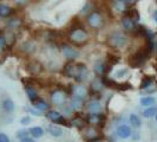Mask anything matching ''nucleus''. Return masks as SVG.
Returning <instances> with one entry per match:
<instances>
[{
	"instance_id": "nucleus-23",
	"label": "nucleus",
	"mask_w": 157,
	"mask_h": 142,
	"mask_svg": "<svg viewBox=\"0 0 157 142\" xmlns=\"http://www.w3.org/2000/svg\"><path fill=\"white\" fill-rule=\"evenodd\" d=\"M154 83H155V78H154L152 76H144L141 82L140 89H141V90H145V89H148V88L152 87Z\"/></svg>"
},
{
	"instance_id": "nucleus-7",
	"label": "nucleus",
	"mask_w": 157,
	"mask_h": 142,
	"mask_svg": "<svg viewBox=\"0 0 157 142\" xmlns=\"http://www.w3.org/2000/svg\"><path fill=\"white\" fill-rule=\"evenodd\" d=\"M51 102L56 105H64L66 102V93L59 89L53 90L51 93Z\"/></svg>"
},
{
	"instance_id": "nucleus-21",
	"label": "nucleus",
	"mask_w": 157,
	"mask_h": 142,
	"mask_svg": "<svg viewBox=\"0 0 157 142\" xmlns=\"http://www.w3.org/2000/svg\"><path fill=\"white\" fill-rule=\"evenodd\" d=\"M29 132H30V135H31L32 139H40V137H43V135H44V129H43V127L40 126H33L31 127L30 129H29Z\"/></svg>"
},
{
	"instance_id": "nucleus-29",
	"label": "nucleus",
	"mask_w": 157,
	"mask_h": 142,
	"mask_svg": "<svg viewBox=\"0 0 157 142\" xmlns=\"http://www.w3.org/2000/svg\"><path fill=\"white\" fill-rule=\"evenodd\" d=\"M104 88V84H103L102 79H94V82L91 83V89L94 94L96 93H101Z\"/></svg>"
},
{
	"instance_id": "nucleus-40",
	"label": "nucleus",
	"mask_w": 157,
	"mask_h": 142,
	"mask_svg": "<svg viewBox=\"0 0 157 142\" xmlns=\"http://www.w3.org/2000/svg\"><path fill=\"white\" fill-rule=\"evenodd\" d=\"M155 91H156V88L150 87V88H148V89H145V90H143L142 93H143V94H147L148 96H150V94H152V93H155Z\"/></svg>"
},
{
	"instance_id": "nucleus-4",
	"label": "nucleus",
	"mask_w": 157,
	"mask_h": 142,
	"mask_svg": "<svg viewBox=\"0 0 157 142\" xmlns=\"http://www.w3.org/2000/svg\"><path fill=\"white\" fill-rule=\"evenodd\" d=\"M86 24L94 30H98L101 29L104 24V19H103L102 13L99 11H91L89 12L86 16Z\"/></svg>"
},
{
	"instance_id": "nucleus-25",
	"label": "nucleus",
	"mask_w": 157,
	"mask_h": 142,
	"mask_svg": "<svg viewBox=\"0 0 157 142\" xmlns=\"http://www.w3.org/2000/svg\"><path fill=\"white\" fill-rule=\"evenodd\" d=\"M48 133L52 135L53 137H60L63 135V129L60 128V126L52 123V124L48 126Z\"/></svg>"
},
{
	"instance_id": "nucleus-43",
	"label": "nucleus",
	"mask_w": 157,
	"mask_h": 142,
	"mask_svg": "<svg viewBox=\"0 0 157 142\" xmlns=\"http://www.w3.org/2000/svg\"><path fill=\"white\" fill-rule=\"evenodd\" d=\"M19 142H36V140L32 139V137H26V139H24V140H21V141Z\"/></svg>"
},
{
	"instance_id": "nucleus-11",
	"label": "nucleus",
	"mask_w": 157,
	"mask_h": 142,
	"mask_svg": "<svg viewBox=\"0 0 157 142\" xmlns=\"http://www.w3.org/2000/svg\"><path fill=\"white\" fill-rule=\"evenodd\" d=\"M121 25L122 27L126 30V31H131V30H135L136 26H137V23L135 22L131 17H129L128 14H124L121 19Z\"/></svg>"
},
{
	"instance_id": "nucleus-16",
	"label": "nucleus",
	"mask_w": 157,
	"mask_h": 142,
	"mask_svg": "<svg viewBox=\"0 0 157 142\" xmlns=\"http://www.w3.org/2000/svg\"><path fill=\"white\" fill-rule=\"evenodd\" d=\"M33 107L37 109V110H39L40 112H46L48 111L51 108H50V103L45 101L44 98H38L36 102L33 103Z\"/></svg>"
},
{
	"instance_id": "nucleus-8",
	"label": "nucleus",
	"mask_w": 157,
	"mask_h": 142,
	"mask_svg": "<svg viewBox=\"0 0 157 142\" xmlns=\"http://www.w3.org/2000/svg\"><path fill=\"white\" fill-rule=\"evenodd\" d=\"M87 77H89V70H87L86 65L83 63H77V76H76L75 81L78 84H80L82 82L87 79Z\"/></svg>"
},
{
	"instance_id": "nucleus-3",
	"label": "nucleus",
	"mask_w": 157,
	"mask_h": 142,
	"mask_svg": "<svg viewBox=\"0 0 157 142\" xmlns=\"http://www.w3.org/2000/svg\"><path fill=\"white\" fill-rule=\"evenodd\" d=\"M150 55H151L150 51L145 46L144 49H142L140 51L135 52L134 55L129 58V63H130V65L132 68H138V66H141V65H143V64L145 63V61L148 59V57Z\"/></svg>"
},
{
	"instance_id": "nucleus-37",
	"label": "nucleus",
	"mask_w": 157,
	"mask_h": 142,
	"mask_svg": "<svg viewBox=\"0 0 157 142\" xmlns=\"http://www.w3.org/2000/svg\"><path fill=\"white\" fill-rule=\"evenodd\" d=\"M30 123H31V117H30V116H24V117L20 118V124L27 126V124H30Z\"/></svg>"
},
{
	"instance_id": "nucleus-42",
	"label": "nucleus",
	"mask_w": 157,
	"mask_h": 142,
	"mask_svg": "<svg viewBox=\"0 0 157 142\" xmlns=\"http://www.w3.org/2000/svg\"><path fill=\"white\" fill-rule=\"evenodd\" d=\"M119 1H122V2L125 4V5H131V4H135L137 0H119Z\"/></svg>"
},
{
	"instance_id": "nucleus-47",
	"label": "nucleus",
	"mask_w": 157,
	"mask_h": 142,
	"mask_svg": "<svg viewBox=\"0 0 157 142\" xmlns=\"http://www.w3.org/2000/svg\"><path fill=\"white\" fill-rule=\"evenodd\" d=\"M156 46H157V43H156Z\"/></svg>"
},
{
	"instance_id": "nucleus-19",
	"label": "nucleus",
	"mask_w": 157,
	"mask_h": 142,
	"mask_svg": "<svg viewBox=\"0 0 157 142\" xmlns=\"http://www.w3.org/2000/svg\"><path fill=\"white\" fill-rule=\"evenodd\" d=\"M70 108L73 111H79L84 108V100L79 98V97H75L70 101Z\"/></svg>"
},
{
	"instance_id": "nucleus-20",
	"label": "nucleus",
	"mask_w": 157,
	"mask_h": 142,
	"mask_svg": "<svg viewBox=\"0 0 157 142\" xmlns=\"http://www.w3.org/2000/svg\"><path fill=\"white\" fill-rule=\"evenodd\" d=\"M21 19L20 18H17V17H12V18H10L7 20V23H6V26H7L8 30H11V31H13V30H17V29H19L20 26H21Z\"/></svg>"
},
{
	"instance_id": "nucleus-14",
	"label": "nucleus",
	"mask_w": 157,
	"mask_h": 142,
	"mask_svg": "<svg viewBox=\"0 0 157 142\" xmlns=\"http://www.w3.org/2000/svg\"><path fill=\"white\" fill-rule=\"evenodd\" d=\"M1 108H2V110L5 111L6 114H12L13 111L16 110V103L13 102V100L12 98H5L2 103H1Z\"/></svg>"
},
{
	"instance_id": "nucleus-33",
	"label": "nucleus",
	"mask_w": 157,
	"mask_h": 142,
	"mask_svg": "<svg viewBox=\"0 0 157 142\" xmlns=\"http://www.w3.org/2000/svg\"><path fill=\"white\" fill-rule=\"evenodd\" d=\"M106 62L113 66L115 64H117L118 62H119V57H117V56H115V55H109L108 56V61H106Z\"/></svg>"
},
{
	"instance_id": "nucleus-15",
	"label": "nucleus",
	"mask_w": 157,
	"mask_h": 142,
	"mask_svg": "<svg viewBox=\"0 0 157 142\" xmlns=\"http://www.w3.org/2000/svg\"><path fill=\"white\" fill-rule=\"evenodd\" d=\"M86 109L89 110V114H102L103 107L98 101H91L87 103Z\"/></svg>"
},
{
	"instance_id": "nucleus-41",
	"label": "nucleus",
	"mask_w": 157,
	"mask_h": 142,
	"mask_svg": "<svg viewBox=\"0 0 157 142\" xmlns=\"http://www.w3.org/2000/svg\"><path fill=\"white\" fill-rule=\"evenodd\" d=\"M29 0H13V2L16 4L17 6H25L27 4Z\"/></svg>"
},
{
	"instance_id": "nucleus-5",
	"label": "nucleus",
	"mask_w": 157,
	"mask_h": 142,
	"mask_svg": "<svg viewBox=\"0 0 157 142\" xmlns=\"http://www.w3.org/2000/svg\"><path fill=\"white\" fill-rule=\"evenodd\" d=\"M45 117L48 120V121H51L52 123H55V124H67V122H66V118L63 116V114L60 112V111L56 110V109H50L48 111H46L45 114Z\"/></svg>"
},
{
	"instance_id": "nucleus-17",
	"label": "nucleus",
	"mask_w": 157,
	"mask_h": 142,
	"mask_svg": "<svg viewBox=\"0 0 157 142\" xmlns=\"http://www.w3.org/2000/svg\"><path fill=\"white\" fill-rule=\"evenodd\" d=\"M25 93H26V95H27V97H29V100H30V102L32 104L39 98L38 97V90L33 85H27V87L25 88Z\"/></svg>"
},
{
	"instance_id": "nucleus-39",
	"label": "nucleus",
	"mask_w": 157,
	"mask_h": 142,
	"mask_svg": "<svg viewBox=\"0 0 157 142\" xmlns=\"http://www.w3.org/2000/svg\"><path fill=\"white\" fill-rule=\"evenodd\" d=\"M0 142H11V140H10V137H8L7 134L0 133Z\"/></svg>"
},
{
	"instance_id": "nucleus-27",
	"label": "nucleus",
	"mask_w": 157,
	"mask_h": 142,
	"mask_svg": "<svg viewBox=\"0 0 157 142\" xmlns=\"http://www.w3.org/2000/svg\"><path fill=\"white\" fill-rule=\"evenodd\" d=\"M157 114V107L156 105H152V107H149V108H145L144 110L142 111V116L144 118H151L155 117Z\"/></svg>"
},
{
	"instance_id": "nucleus-28",
	"label": "nucleus",
	"mask_w": 157,
	"mask_h": 142,
	"mask_svg": "<svg viewBox=\"0 0 157 142\" xmlns=\"http://www.w3.org/2000/svg\"><path fill=\"white\" fill-rule=\"evenodd\" d=\"M85 122H86V118L79 117V116H75L73 118H71V124L78 129H83L85 127Z\"/></svg>"
},
{
	"instance_id": "nucleus-35",
	"label": "nucleus",
	"mask_w": 157,
	"mask_h": 142,
	"mask_svg": "<svg viewBox=\"0 0 157 142\" xmlns=\"http://www.w3.org/2000/svg\"><path fill=\"white\" fill-rule=\"evenodd\" d=\"M128 69H121L116 72V78H123L125 75H128Z\"/></svg>"
},
{
	"instance_id": "nucleus-26",
	"label": "nucleus",
	"mask_w": 157,
	"mask_h": 142,
	"mask_svg": "<svg viewBox=\"0 0 157 142\" xmlns=\"http://www.w3.org/2000/svg\"><path fill=\"white\" fill-rule=\"evenodd\" d=\"M4 38H5V43H6V46H12L14 43H16V34L14 32L8 30L4 33Z\"/></svg>"
},
{
	"instance_id": "nucleus-44",
	"label": "nucleus",
	"mask_w": 157,
	"mask_h": 142,
	"mask_svg": "<svg viewBox=\"0 0 157 142\" xmlns=\"http://www.w3.org/2000/svg\"><path fill=\"white\" fill-rule=\"evenodd\" d=\"M152 19H154V20H155V23L157 24V8L152 12Z\"/></svg>"
},
{
	"instance_id": "nucleus-31",
	"label": "nucleus",
	"mask_w": 157,
	"mask_h": 142,
	"mask_svg": "<svg viewBox=\"0 0 157 142\" xmlns=\"http://www.w3.org/2000/svg\"><path fill=\"white\" fill-rule=\"evenodd\" d=\"M30 136H31V135H30L29 129H19L16 133L17 140H19V141H21V140L26 139V137H30Z\"/></svg>"
},
{
	"instance_id": "nucleus-36",
	"label": "nucleus",
	"mask_w": 157,
	"mask_h": 142,
	"mask_svg": "<svg viewBox=\"0 0 157 142\" xmlns=\"http://www.w3.org/2000/svg\"><path fill=\"white\" fill-rule=\"evenodd\" d=\"M26 110L29 111L30 114H32V115H34V116H41V115H43V112H40L39 110H37L36 108H26Z\"/></svg>"
},
{
	"instance_id": "nucleus-24",
	"label": "nucleus",
	"mask_w": 157,
	"mask_h": 142,
	"mask_svg": "<svg viewBox=\"0 0 157 142\" xmlns=\"http://www.w3.org/2000/svg\"><path fill=\"white\" fill-rule=\"evenodd\" d=\"M140 104L145 107V108H149L156 104V98L154 96H144L140 100Z\"/></svg>"
},
{
	"instance_id": "nucleus-9",
	"label": "nucleus",
	"mask_w": 157,
	"mask_h": 142,
	"mask_svg": "<svg viewBox=\"0 0 157 142\" xmlns=\"http://www.w3.org/2000/svg\"><path fill=\"white\" fill-rule=\"evenodd\" d=\"M105 121V115L103 114H89L86 116V122L94 127L101 126Z\"/></svg>"
},
{
	"instance_id": "nucleus-22",
	"label": "nucleus",
	"mask_w": 157,
	"mask_h": 142,
	"mask_svg": "<svg viewBox=\"0 0 157 142\" xmlns=\"http://www.w3.org/2000/svg\"><path fill=\"white\" fill-rule=\"evenodd\" d=\"M129 123L135 129H140L142 127V118L137 114H131L129 116Z\"/></svg>"
},
{
	"instance_id": "nucleus-30",
	"label": "nucleus",
	"mask_w": 157,
	"mask_h": 142,
	"mask_svg": "<svg viewBox=\"0 0 157 142\" xmlns=\"http://www.w3.org/2000/svg\"><path fill=\"white\" fill-rule=\"evenodd\" d=\"M29 70L31 73H39L40 71L43 70V66L39 62H31L29 64Z\"/></svg>"
},
{
	"instance_id": "nucleus-34",
	"label": "nucleus",
	"mask_w": 157,
	"mask_h": 142,
	"mask_svg": "<svg viewBox=\"0 0 157 142\" xmlns=\"http://www.w3.org/2000/svg\"><path fill=\"white\" fill-rule=\"evenodd\" d=\"M130 137H131V140H132L134 142H137V141H140V140H141V134H140V132L136 129L135 132H132V134H131Z\"/></svg>"
},
{
	"instance_id": "nucleus-46",
	"label": "nucleus",
	"mask_w": 157,
	"mask_h": 142,
	"mask_svg": "<svg viewBox=\"0 0 157 142\" xmlns=\"http://www.w3.org/2000/svg\"><path fill=\"white\" fill-rule=\"evenodd\" d=\"M155 120H156V123H157V114H156V116H155Z\"/></svg>"
},
{
	"instance_id": "nucleus-18",
	"label": "nucleus",
	"mask_w": 157,
	"mask_h": 142,
	"mask_svg": "<svg viewBox=\"0 0 157 142\" xmlns=\"http://www.w3.org/2000/svg\"><path fill=\"white\" fill-rule=\"evenodd\" d=\"M16 13V10L8 5L0 4V18H10Z\"/></svg>"
},
{
	"instance_id": "nucleus-32",
	"label": "nucleus",
	"mask_w": 157,
	"mask_h": 142,
	"mask_svg": "<svg viewBox=\"0 0 157 142\" xmlns=\"http://www.w3.org/2000/svg\"><path fill=\"white\" fill-rule=\"evenodd\" d=\"M112 6L116 8L118 12H125V10H126V5L123 4L122 1H119V0L113 1V5H112Z\"/></svg>"
},
{
	"instance_id": "nucleus-1",
	"label": "nucleus",
	"mask_w": 157,
	"mask_h": 142,
	"mask_svg": "<svg viewBox=\"0 0 157 142\" xmlns=\"http://www.w3.org/2000/svg\"><path fill=\"white\" fill-rule=\"evenodd\" d=\"M128 36L125 32L123 31H113L109 34L108 38V44L110 45L112 49H123L128 44Z\"/></svg>"
},
{
	"instance_id": "nucleus-13",
	"label": "nucleus",
	"mask_w": 157,
	"mask_h": 142,
	"mask_svg": "<svg viewBox=\"0 0 157 142\" xmlns=\"http://www.w3.org/2000/svg\"><path fill=\"white\" fill-rule=\"evenodd\" d=\"M64 73H65L66 77L75 79L76 76H77V64L70 63V62L67 64H65V66H64Z\"/></svg>"
},
{
	"instance_id": "nucleus-2",
	"label": "nucleus",
	"mask_w": 157,
	"mask_h": 142,
	"mask_svg": "<svg viewBox=\"0 0 157 142\" xmlns=\"http://www.w3.org/2000/svg\"><path fill=\"white\" fill-rule=\"evenodd\" d=\"M69 37H70L71 41L75 44H84L89 39V33L82 26H76V27H72L70 30Z\"/></svg>"
},
{
	"instance_id": "nucleus-6",
	"label": "nucleus",
	"mask_w": 157,
	"mask_h": 142,
	"mask_svg": "<svg viewBox=\"0 0 157 142\" xmlns=\"http://www.w3.org/2000/svg\"><path fill=\"white\" fill-rule=\"evenodd\" d=\"M62 52H63V56L67 61H75L79 57L78 51L73 46H71L69 44H65V43L62 45Z\"/></svg>"
},
{
	"instance_id": "nucleus-10",
	"label": "nucleus",
	"mask_w": 157,
	"mask_h": 142,
	"mask_svg": "<svg viewBox=\"0 0 157 142\" xmlns=\"http://www.w3.org/2000/svg\"><path fill=\"white\" fill-rule=\"evenodd\" d=\"M116 134L119 139H122V140H126V139H129L131 134H132V129H131V127L128 126V124H121V126L117 127V130H116Z\"/></svg>"
},
{
	"instance_id": "nucleus-45",
	"label": "nucleus",
	"mask_w": 157,
	"mask_h": 142,
	"mask_svg": "<svg viewBox=\"0 0 157 142\" xmlns=\"http://www.w3.org/2000/svg\"><path fill=\"white\" fill-rule=\"evenodd\" d=\"M94 142H103V141L101 140V139H99V140H97V141H94Z\"/></svg>"
},
{
	"instance_id": "nucleus-12",
	"label": "nucleus",
	"mask_w": 157,
	"mask_h": 142,
	"mask_svg": "<svg viewBox=\"0 0 157 142\" xmlns=\"http://www.w3.org/2000/svg\"><path fill=\"white\" fill-rule=\"evenodd\" d=\"M72 94L75 97H79V98H85L89 94V90L86 89V87H84L83 84H76L72 87Z\"/></svg>"
},
{
	"instance_id": "nucleus-38",
	"label": "nucleus",
	"mask_w": 157,
	"mask_h": 142,
	"mask_svg": "<svg viewBox=\"0 0 157 142\" xmlns=\"http://www.w3.org/2000/svg\"><path fill=\"white\" fill-rule=\"evenodd\" d=\"M24 49H25V51L31 52L32 50H33V43H31V41H26V43L24 44Z\"/></svg>"
}]
</instances>
